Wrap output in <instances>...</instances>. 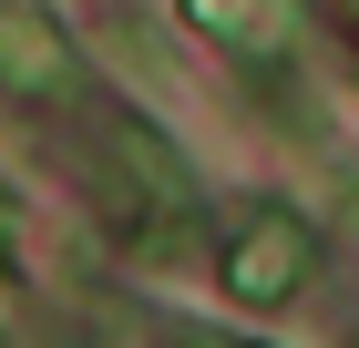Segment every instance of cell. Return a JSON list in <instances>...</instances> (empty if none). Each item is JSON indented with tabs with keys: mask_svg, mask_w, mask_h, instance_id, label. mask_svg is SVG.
Masks as SVG:
<instances>
[{
	"mask_svg": "<svg viewBox=\"0 0 359 348\" xmlns=\"http://www.w3.org/2000/svg\"><path fill=\"white\" fill-rule=\"evenodd\" d=\"M308 267H318V236H308L287 205H257L247 225H236V246H226V287L247 297V307H287V297L308 287Z\"/></svg>",
	"mask_w": 359,
	"mask_h": 348,
	"instance_id": "obj_1",
	"label": "cell"
},
{
	"mask_svg": "<svg viewBox=\"0 0 359 348\" xmlns=\"http://www.w3.org/2000/svg\"><path fill=\"white\" fill-rule=\"evenodd\" d=\"M0 92H21V103H72V92H83V52H72L41 11H0Z\"/></svg>",
	"mask_w": 359,
	"mask_h": 348,
	"instance_id": "obj_2",
	"label": "cell"
},
{
	"mask_svg": "<svg viewBox=\"0 0 359 348\" xmlns=\"http://www.w3.org/2000/svg\"><path fill=\"white\" fill-rule=\"evenodd\" d=\"M195 31H216L236 62H287L298 52V0H185Z\"/></svg>",
	"mask_w": 359,
	"mask_h": 348,
	"instance_id": "obj_3",
	"label": "cell"
}]
</instances>
